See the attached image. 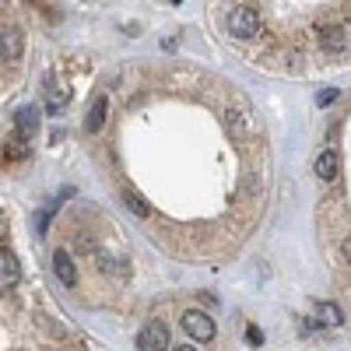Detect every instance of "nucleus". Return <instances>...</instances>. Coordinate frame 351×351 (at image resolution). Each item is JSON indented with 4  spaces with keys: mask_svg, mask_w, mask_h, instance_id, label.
<instances>
[{
    "mask_svg": "<svg viewBox=\"0 0 351 351\" xmlns=\"http://www.w3.org/2000/svg\"><path fill=\"white\" fill-rule=\"evenodd\" d=\"M228 32L239 36V39H253V36L260 32V14H256V8H250V4L232 8V14H228Z\"/></svg>",
    "mask_w": 351,
    "mask_h": 351,
    "instance_id": "1",
    "label": "nucleus"
},
{
    "mask_svg": "<svg viewBox=\"0 0 351 351\" xmlns=\"http://www.w3.org/2000/svg\"><path fill=\"white\" fill-rule=\"evenodd\" d=\"M183 330L193 337V341H211L215 337V319L200 309H186L183 313Z\"/></svg>",
    "mask_w": 351,
    "mask_h": 351,
    "instance_id": "2",
    "label": "nucleus"
},
{
    "mask_svg": "<svg viewBox=\"0 0 351 351\" xmlns=\"http://www.w3.org/2000/svg\"><path fill=\"white\" fill-rule=\"evenodd\" d=\"M137 348L141 351H169V330H165V324H158V319L144 324L141 334H137Z\"/></svg>",
    "mask_w": 351,
    "mask_h": 351,
    "instance_id": "3",
    "label": "nucleus"
},
{
    "mask_svg": "<svg viewBox=\"0 0 351 351\" xmlns=\"http://www.w3.org/2000/svg\"><path fill=\"white\" fill-rule=\"evenodd\" d=\"M36 130H39V109H36V106H25V109H18V112H14V141H21V144H32Z\"/></svg>",
    "mask_w": 351,
    "mask_h": 351,
    "instance_id": "4",
    "label": "nucleus"
},
{
    "mask_svg": "<svg viewBox=\"0 0 351 351\" xmlns=\"http://www.w3.org/2000/svg\"><path fill=\"white\" fill-rule=\"evenodd\" d=\"M0 56H4V67L21 60V32H18V28H8V25H4V43H0Z\"/></svg>",
    "mask_w": 351,
    "mask_h": 351,
    "instance_id": "5",
    "label": "nucleus"
},
{
    "mask_svg": "<svg viewBox=\"0 0 351 351\" xmlns=\"http://www.w3.org/2000/svg\"><path fill=\"white\" fill-rule=\"evenodd\" d=\"M53 271H56V278H60V281H64L67 288H71V285H77V271H74V260H71V256H67L64 250H56V253H53Z\"/></svg>",
    "mask_w": 351,
    "mask_h": 351,
    "instance_id": "6",
    "label": "nucleus"
},
{
    "mask_svg": "<svg viewBox=\"0 0 351 351\" xmlns=\"http://www.w3.org/2000/svg\"><path fill=\"white\" fill-rule=\"evenodd\" d=\"M316 176H319V180H327V183L337 176V152L334 148H324L316 155Z\"/></svg>",
    "mask_w": 351,
    "mask_h": 351,
    "instance_id": "7",
    "label": "nucleus"
},
{
    "mask_svg": "<svg viewBox=\"0 0 351 351\" xmlns=\"http://www.w3.org/2000/svg\"><path fill=\"white\" fill-rule=\"evenodd\" d=\"M102 123H106V95H99L92 106H88V116H84V130H102Z\"/></svg>",
    "mask_w": 351,
    "mask_h": 351,
    "instance_id": "8",
    "label": "nucleus"
},
{
    "mask_svg": "<svg viewBox=\"0 0 351 351\" xmlns=\"http://www.w3.org/2000/svg\"><path fill=\"white\" fill-rule=\"evenodd\" d=\"M18 260H14V253H8V246H4V253H0V281H4V288H11V285H18Z\"/></svg>",
    "mask_w": 351,
    "mask_h": 351,
    "instance_id": "9",
    "label": "nucleus"
},
{
    "mask_svg": "<svg viewBox=\"0 0 351 351\" xmlns=\"http://www.w3.org/2000/svg\"><path fill=\"white\" fill-rule=\"evenodd\" d=\"M319 46L330 49V53L344 49V28H324V32H319Z\"/></svg>",
    "mask_w": 351,
    "mask_h": 351,
    "instance_id": "10",
    "label": "nucleus"
},
{
    "mask_svg": "<svg viewBox=\"0 0 351 351\" xmlns=\"http://www.w3.org/2000/svg\"><path fill=\"white\" fill-rule=\"evenodd\" d=\"M316 319H319L324 327H337V324H341V309H337L334 302H319V306H316Z\"/></svg>",
    "mask_w": 351,
    "mask_h": 351,
    "instance_id": "11",
    "label": "nucleus"
},
{
    "mask_svg": "<svg viewBox=\"0 0 351 351\" xmlns=\"http://www.w3.org/2000/svg\"><path fill=\"white\" fill-rule=\"evenodd\" d=\"M25 152H28V148H25L21 141H14V137L4 141V162H18V158H25Z\"/></svg>",
    "mask_w": 351,
    "mask_h": 351,
    "instance_id": "12",
    "label": "nucleus"
},
{
    "mask_svg": "<svg viewBox=\"0 0 351 351\" xmlns=\"http://www.w3.org/2000/svg\"><path fill=\"white\" fill-rule=\"evenodd\" d=\"M123 200H127V208H130L134 215H141V218H148V215H152V208H148V204H144L137 193H130V190H127V193H123Z\"/></svg>",
    "mask_w": 351,
    "mask_h": 351,
    "instance_id": "13",
    "label": "nucleus"
},
{
    "mask_svg": "<svg viewBox=\"0 0 351 351\" xmlns=\"http://www.w3.org/2000/svg\"><path fill=\"white\" fill-rule=\"evenodd\" d=\"M334 99H337V88H327V92H324V95H319V106H330Z\"/></svg>",
    "mask_w": 351,
    "mask_h": 351,
    "instance_id": "14",
    "label": "nucleus"
},
{
    "mask_svg": "<svg viewBox=\"0 0 351 351\" xmlns=\"http://www.w3.org/2000/svg\"><path fill=\"white\" fill-rule=\"evenodd\" d=\"M246 337H250V341H253V344H260V341H263V334H260V330H256V327H250V330H246Z\"/></svg>",
    "mask_w": 351,
    "mask_h": 351,
    "instance_id": "15",
    "label": "nucleus"
},
{
    "mask_svg": "<svg viewBox=\"0 0 351 351\" xmlns=\"http://www.w3.org/2000/svg\"><path fill=\"white\" fill-rule=\"evenodd\" d=\"M176 351H197L193 344H180V348H176Z\"/></svg>",
    "mask_w": 351,
    "mask_h": 351,
    "instance_id": "16",
    "label": "nucleus"
},
{
    "mask_svg": "<svg viewBox=\"0 0 351 351\" xmlns=\"http://www.w3.org/2000/svg\"><path fill=\"white\" fill-rule=\"evenodd\" d=\"M341 253H348V256H351V243H344V250H341ZM348 263H351V260H348Z\"/></svg>",
    "mask_w": 351,
    "mask_h": 351,
    "instance_id": "17",
    "label": "nucleus"
}]
</instances>
